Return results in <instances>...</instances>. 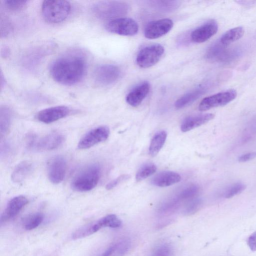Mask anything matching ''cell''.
Returning <instances> with one entry per match:
<instances>
[{"mask_svg": "<svg viewBox=\"0 0 256 256\" xmlns=\"http://www.w3.org/2000/svg\"><path fill=\"white\" fill-rule=\"evenodd\" d=\"M86 70V61L84 55L78 52L64 54L50 64V72L57 82L72 86L79 82Z\"/></svg>", "mask_w": 256, "mask_h": 256, "instance_id": "cell-1", "label": "cell"}, {"mask_svg": "<svg viewBox=\"0 0 256 256\" xmlns=\"http://www.w3.org/2000/svg\"><path fill=\"white\" fill-rule=\"evenodd\" d=\"M71 10L67 0H46L42 2V13L44 20L50 24H58L64 20Z\"/></svg>", "mask_w": 256, "mask_h": 256, "instance_id": "cell-2", "label": "cell"}, {"mask_svg": "<svg viewBox=\"0 0 256 256\" xmlns=\"http://www.w3.org/2000/svg\"><path fill=\"white\" fill-rule=\"evenodd\" d=\"M100 170L98 165L92 164L85 168L73 178L71 186L78 192H87L94 188L100 177Z\"/></svg>", "mask_w": 256, "mask_h": 256, "instance_id": "cell-3", "label": "cell"}, {"mask_svg": "<svg viewBox=\"0 0 256 256\" xmlns=\"http://www.w3.org/2000/svg\"><path fill=\"white\" fill-rule=\"evenodd\" d=\"M129 8V6L125 2L103 1L96 4L94 12L98 18L111 20L126 14Z\"/></svg>", "mask_w": 256, "mask_h": 256, "instance_id": "cell-4", "label": "cell"}, {"mask_svg": "<svg viewBox=\"0 0 256 256\" xmlns=\"http://www.w3.org/2000/svg\"><path fill=\"white\" fill-rule=\"evenodd\" d=\"M64 140V135L58 132H53L42 138L30 135L28 138V146L32 150H51L60 146Z\"/></svg>", "mask_w": 256, "mask_h": 256, "instance_id": "cell-5", "label": "cell"}, {"mask_svg": "<svg viewBox=\"0 0 256 256\" xmlns=\"http://www.w3.org/2000/svg\"><path fill=\"white\" fill-rule=\"evenodd\" d=\"M164 52V47L160 44H154L144 47L137 55L136 64L142 68H150L158 62Z\"/></svg>", "mask_w": 256, "mask_h": 256, "instance_id": "cell-6", "label": "cell"}, {"mask_svg": "<svg viewBox=\"0 0 256 256\" xmlns=\"http://www.w3.org/2000/svg\"><path fill=\"white\" fill-rule=\"evenodd\" d=\"M106 30L121 36H132L138 30V23L132 18H120L109 20L106 25Z\"/></svg>", "mask_w": 256, "mask_h": 256, "instance_id": "cell-7", "label": "cell"}, {"mask_svg": "<svg viewBox=\"0 0 256 256\" xmlns=\"http://www.w3.org/2000/svg\"><path fill=\"white\" fill-rule=\"evenodd\" d=\"M236 92L231 89L206 97L200 102L198 109L203 112L226 105L232 101L236 98Z\"/></svg>", "mask_w": 256, "mask_h": 256, "instance_id": "cell-8", "label": "cell"}, {"mask_svg": "<svg viewBox=\"0 0 256 256\" xmlns=\"http://www.w3.org/2000/svg\"><path fill=\"white\" fill-rule=\"evenodd\" d=\"M120 76V68L114 64H104L99 66L94 70V77L98 84L103 86L115 82Z\"/></svg>", "mask_w": 256, "mask_h": 256, "instance_id": "cell-9", "label": "cell"}, {"mask_svg": "<svg viewBox=\"0 0 256 256\" xmlns=\"http://www.w3.org/2000/svg\"><path fill=\"white\" fill-rule=\"evenodd\" d=\"M110 129L106 126L94 128L86 133L78 142V149L84 150L104 142L110 135Z\"/></svg>", "mask_w": 256, "mask_h": 256, "instance_id": "cell-10", "label": "cell"}, {"mask_svg": "<svg viewBox=\"0 0 256 256\" xmlns=\"http://www.w3.org/2000/svg\"><path fill=\"white\" fill-rule=\"evenodd\" d=\"M66 170V161L61 156L51 158L48 164V174L50 180L54 184L61 182L64 178Z\"/></svg>", "mask_w": 256, "mask_h": 256, "instance_id": "cell-11", "label": "cell"}, {"mask_svg": "<svg viewBox=\"0 0 256 256\" xmlns=\"http://www.w3.org/2000/svg\"><path fill=\"white\" fill-rule=\"evenodd\" d=\"M173 26V22L169 18L152 21L145 28L144 36L148 39L158 38L168 32Z\"/></svg>", "mask_w": 256, "mask_h": 256, "instance_id": "cell-12", "label": "cell"}, {"mask_svg": "<svg viewBox=\"0 0 256 256\" xmlns=\"http://www.w3.org/2000/svg\"><path fill=\"white\" fill-rule=\"evenodd\" d=\"M226 46L220 42L212 44L207 50L206 57L207 59L222 62H228L234 60L235 53L232 49H227Z\"/></svg>", "mask_w": 256, "mask_h": 256, "instance_id": "cell-13", "label": "cell"}, {"mask_svg": "<svg viewBox=\"0 0 256 256\" xmlns=\"http://www.w3.org/2000/svg\"><path fill=\"white\" fill-rule=\"evenodd\" d=\"M218 25L216 20H211L194 29L190 34V39L196 43L204 42L218 32Z\"/></svg>", "mask_w": 256, "mask_h": 256, "instance_id": "cell-14", "label": "cell"}, {"mask_svg": "<svg viewBox=\"0 0 256 256\" xmlns=\"http://www.w3.org/2000/svg\"><path fill=\"white\" fill-rule=\"evenodd\" d=\"M70 112V110L66 106H56L40 111L36 118L42 122L50 124L66 116Z\"/></svg>", "mask_w": 256, "mask_h": 256, "instance_id": "cell-15", "label": "cell"}, {"mask_svg": "<svg viewBox=\"0 0 256 256\" xmlns=\"http://www.w3.org/2000/svg\"><path fill=\"white\" fill-rule=\"evenodd\" d=\"M28 203V199L23 196L12 198L1 215V222L7 221L16 216Z\"/></svg>", "mask_w": 256, "mask_h": 256, "instance_id": "cell-16", "label": "cell"}, {"mask_svg": "<svg viewBox=\"0 0 256 256\" xmlns=\"http://www.w3.org/2000/svg\"><path fill=\"white\" fill-rule=\"evenodd\" d=\"M150 85L146 81L134 87L127 94L126 101L132 106H139L149 93Z\"/></svg>", "mask_w": 256, "mask_h": 256, "instance_id": "cell-17", "label": "cell"}, {"mask_svg": "<svg viewBox=\"0 0 256 256\" xmlns=\"http://www.w3.org/2000/svg\"><path fill=\"white\" fill-rule=\"evenodd\" d=\"M214 115L208 113L189 116L182 122L180 128L182 132H186L198 127L214 118Z\"/></svg>", "mask_w": 256, "mask_h": 256, "instance_id": "cell-18", "label": "cell"}, {"mask_svg": "<svg viewBox=\"0 0 256 256\" xmlns=\"http://www.w3.org/2000/svg\"><path fill=\"white\" fill-rule=\"evenodd\" d=\"M207 88L206 86L202 85L185 94L176 102V108L180 109L192 104L203 95Z\"/></svg>", "mask_w": 256, "mask_h": 256, "instance_id": "cell-19", "label": "cell"}, {"mask_svg": "<svg viewBox=\"0 0 256 256\" xmlns=\"http://www.w3.org/2000/svg\"><path fill=\"white\" fill-rule=\"evenodd\" d=\"M181 180L180 176L174 172L164 171L154 176L152 183L157 186L166 187L178 182Z\"/></svg>", "mask_w": 256, "mask_h": 256, "instance_id": "cell-20", "label": "cell"}, {"mask_svg": "<svg viewBox=\"0 0 256 256\" xmlns=\"http://www.w3.org/2000/svg\"><path fill=\"white\" fill-rule=\"evenodd\" d=\"M33 166L28 161H24L18 164L12 174V180L15 182L24 180L32 172Z\"/></svg>", "mask_w": 256, "mask_h": 256, "instance_id": "cell-21", "label": "cell"}, {"mask_svg": "<svg viewBox=\"0 0 256 256\" xmlns=\"http://www.w3.org/2000/svg\"><path fill=\"white\" fill-rule=\"evenodd\" d=\"M10 110L5 106L0 109V135L2 138L8 133L10 130L12 114Z\"/></svg>", "mask_w": 256, "mask_h": 256, "instance_id": "cell-22", "label": "cell"}, {"mask_svg": "<svg viewBox=\"0 0 256 256\" xmlns=\"http://www.w3.org/2000/svg\"><path fill=\"white\" fill-rule=\"evenodd\" d=\"M167 136L166 132L164 130L160 131L154 136L149 147V154L156 156L163 146Z\"/></svg>", "mask_w": 256, "mask_h": 256, "instance_id": "cell-23", "label": "cell"}, {"mask_svg": "<svg viewBox=\"0 0 256 256\" xmlns=\"http://www.w3.org/2000/svg\"><path fill=\"white\" fill-rule=\"evenodd\" d=\"M244 32V30L242 26L232 28L223 34L220 42L222 44L227 46L240 39L243 36Z\"/></svg>", "mask_w": 256, "mask_h": 256, "instance_id": "cell-24", "label": "cell"}, {"mask_svg": "<svg viewBox=\"0 0 256 256\" xmlns=\"http://www.w3.org/2000/svg\"><path fill=\"white\" fill-rule=\"evenodd\" d=\"M149 2L154 9L164 12H173L180 4V2L178 0H152Z\"/></svg>", "mask_w": 256, "mask_h": 256, "instance_id": "cell-25", "label": "cell"}, {"mask_svg": "<svg viewBox=\"0 0 256 256\" xmlns=\"http://www.w3.org/2000/svg\"><path fill=\"white\" fill-rule=\"evenodd\" d=\"M94 222L98 230L106 227L112 228H118L122 224L120 220L116 215L114 214L104 216Z\"/></svg>", "mask_w": 256, "mask_h": 256, "instance_id": "cell-26", "label": "cell"}, {"mask_svg": "<svg viewBox=\"0 0 256 256\" xmlns=\"http://www.w3.org/2000/svg\"><path fill=\"white\" fill-rule=\"evenodd\" d=\"M44 215L36 212L30 214L22 220V226L26 230H32L36 228L42 222Z\"/></svg>", "mask_w": 256, "mask_h": 256, "instance_id": "cell-27", "label": "cell"}, {"mask_svg": "<svg viewBox=\"0 0 256 256\" xmlns=\"http://www.w3.org/2000/svg\"><path fill=\"white\" fill-rule=\"evenodd\" d=\"M156 170V166L152 163H146L138 170L136 178L137 182L142 181L153 174Z\"/></svg>", "mask_w": 256, "mask_h": 256, "instance_id": "cell-28", "label": "cell"}, {"mask_svg": "<svg viewBox=\"0 0 256 256\" xmlns=\"http://www.w3.org/2000/svg\"><path fill=\"white\" fill-rule=\"evenodd\" d=\"M114 254L116 256H124L130 250L131 246L130 240L128 238H124L115 244Z\"/></svg>", "mask_w": 256, "mask_h": 256, "instance_id": "cell-29", "label": "cell"}, {"mask_svg": "<svg viewBox=\"0 0 256 256\" xmlns=\"http://www.w3.org/2000/svg\"><path fill=\"white\" fill-rule=\"evenodd\" d=\"M246 187V185L242 182L235 183L227 189L224 193V197L228 198H232L242 192Z\"/></svg>", "mask_w": 256, "mask_h": 256, "instance_id": "cell-30", "label": "cell"}, {"mask_svg": "<svg viewBox=\"0 0 256 256\" xmlns=\"http://www.w3.org/2000/svg\"><path fill=\"white\" fill-rule=\"evenodd\" d=\"M4 6L12 11L20 10L26 7L27 0H7L4 2Z\"/></svg>", "mask_w": 256, "mask_h": 256, "instance_id": "cell-31", "label": "cell"}, {"mask_svg": "<svg viewBox=\"0 0 256 256\" xmlns=\"http://www.w3.org/2000/svg\"><path fill=\"white\" fill-rule=\"evenodd\" d=\"M172 252L170 246L166 244H162L156 247L150 256H172Z\"/></svg>", "mask_w": 256, "mask_h": 256, "instance_id": "cell-32", "label": "cell"}, {"mask_svg": "<svg viewBox=\"0 0 256 256\" xmlns=\"http://www.w3.org/2000/svg\"><path fill=\"white\" fill-rule=\"evenodd\" d=\"M202 204V200L200 198H195L190 201L186 206L184 212L186 214H191L196 212Z\"/></svg>", "mask_w": 256, "mask_h": 256, "instance_id": "cell-33", "label": "cell"}, {"mask_svg": "<svg viewBox=\"0 0 256 256\" xmlns=\"http://www.w3.org/2000/svg\"><path fill=\"white\" fill-rule=\"evenodd\" d=\"M198 191L197 186L192 185L184 190L180 194L182 198H186L195 196Z\"/></svg>", "mask_w": 256, "mask_h": 256, "instance_id": "cell-34", "label": "cell"}, {"mask_svg": "<svg viewBox=\"0 0 256 256\" xmlns=\"http://www.w3.org/2000/svg\"><path fill=\"white\" fill-rule=\"evenodd\" d=\"M0 24L1 36L4 37L8 35L11 32L12 26L10 22L5 18H4V20L1 19Z\"/></svg>", "mask_w": 256, "mask_h": 256, "instance_id": "cell-35", "label": "cell"}, {"mask_svg": "<svg viewBox=\"0 0 256 256\" xmlns=\"http://www.w3.org/2000/svg\"><path fill=\"white\" fill-rule=\"evenodd\" d=\"M248 244L251 250L253 252L256 251V231L248 237Z\"/></svg>", "mask_w": 256, "mask_h": 256, "instance_id": "cell-36", "label": "cell"}, {"mask_svg": "<svg viewBox=\"0 0 256 256\" xmlns=\"http://www.w3.org/2000/svg\"><path fill=\"white\" fill-rule=\"evenodd\" d=\"M128 178L127 175H122L116 179L111 181L106 186V188L107 190H111L116 186L120 182H121L122 180L126 179V178Z\"/></svg>", "mask_w": 256, "mask_h": 256, "instance_id": "cell-37", "label": "cell"}, {"mask_svg": "<svg viewBox=\"0 0 256 256\" xmlns=\"http://www.w3.org/2000/svg\"><path fill=\"white\" fill-rule=\"evenodd\" d=\"M256 156V152H250L242 155L238 158L240 162H246L254 159Z\"/></svg>", "mask_w": 256, "mask_h": 256, "instance_id": "cell-38", "label": "cell"}, {"mask_svg": "<svg viewBox=\"0 0 256 256\" xmlns=\"http://www.w3.org/2000/svg\"><path fill=\"white\" fill-rule=\"evenodd\" d=\"M115 250L116 245L114 244L108 248L100 256H112L114 254Z\"/></svg>", "mask_w": 256, "mask_h": 256, "instance_id": "cell-39", "label": "cell"}, {"mask_svg": "<svg viewBox=\"0 0 256 256\" xmlns=\"http://www.w3.org/2000/svg\"><path fill=\"white\" fill-rule=\"evenodd\" d=\"M10 52L8 50V49L4 48L3 50H2V56L4 58L7 57L8 56Z\"/></svg>", "mask_w": 256, "mask_h": 256, "instance_id": "cell-40", "label": "cell"}]
</instances>
